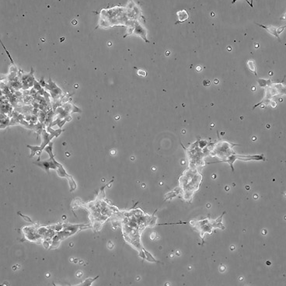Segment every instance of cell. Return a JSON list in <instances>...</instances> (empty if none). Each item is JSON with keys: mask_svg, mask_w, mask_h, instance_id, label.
Listing matches in <instances>:
<instances>
[{"mask_svg": "<svg viewBox=\"0 0 286 286\" xmlns=\"http://www.w3.org/2000/svg\"><path fill=\"white\" fill-rule=\"evenodd\" d=\"M226 213V211H224L215 219L207 217L198 220H190L188 222V223L194 227L199 232L200 236L203 242H204L203 239L205 233L211 234L213 230L215 229L219 228L223 229L224 227L222 222L223 218Z\"/></svg>", "mask_w": 286, "mask_h": 286, "instance_id": "7a4b0ae2", "label": "cell"}, {"mask_svg": "<svg viewBox=\"0 0 286 286\" xmlns=\"http://www.w3.org/2000/svg\"><path fill=\"white\" fill-rule=\"evenodd\" d=\"M255 23L259 27L265 29L269 33L276 37L279 39V35L283 31L285 27V26H284L277 28L272 25L266 26L257 23Z\"/></svg>", "mask_w": 286, "mask_h": 286, "instance_id": "5b68a950", "label": "cell"}, {"mask_svg": "<svg viewBox=\"0 0 286 286\" xmlns=\"http://www.w3.org/2000/svg\"><path fill=\"white\" fill-rule=\"evenodd\" d=\"M144 251L145 255L146 256L147 259L148 261L150 262H157V261L155 260L150 253H149L144 249Z\"/></svg>", "mask_w": 286, "mask_h": 286, "instance_id": "52a82bcc", "label": "cell"}, {"mask_svg": "<svg viewBox=\"0 0 286 286\" xmlns=\"http://www.w3.org/2000/svg\"><path fill=\"white\" fill-rule=\"evenodd\" d=\"M98 278V277L93 279H88L87 280H86L82 284V285H91L92 282L94 281L96 278Z\"/></svg>", "mask_w": 286, "mask_h": 286, "instance_id": "ba28073f", "label": "cell"}, {"mask_svg": "<svg viewBox=\"0 0 286 286\" xmlns=\"http://www.w3.org/2000/svg\"><path fill=\"white\" fill-rule=\"evenodd\" d=\"M51 133L50 134L47 133L45 131H44L43 134V138L42 144L40 146H33L29 145L27 146L31 150V156H32L35 154L40 156L41 152L42 150L44 148L45 146L49 142V141L54 136H58L63 131V130L61 129L56 130L51 129Z\"/></svg>", "mask_w": 286, "mask_h": 286, "instance_id": "277c9868", "label": "cell"}, {"mask_svg": "<svg viewBox=\"0 0 286 286\" xmlns=\"http://www.w3.org/2000/svg\"><path fill=\"white\" fill-rule=\"evenodd\" d=\"M202 176L197 170H186L179 177L178 181L182 198L190 201L195 192L199 189Z\"/></svg>", "mask_w": 286, "mask_h": 286, "instance_id": "6da1fadb", "label": "cell"}, {"mask_svg": "<svg viewBox=\"0 0 286 286\" xmlns=\"http://www.w3.org/2000/svg\"><path fill=\"white\" fill-rule=\"evenodd\" d=\"M137 24V25L136 26V27L134 33L136 35L140 36L143 38H144L145 39V30L142 27H141V25H139L138 24Z\"/></svg>", "mask_w": 286, "mask_h": 286, "instance_id": "8992f818", "label": "cell"}, {"mask_svg": "<svg viewBox=\"0 0 286 286\" xmlns=\"http://www.w3.org/2000/svg\"><path fill=\"white\" fill-rule=\"evenodd\" d=\"M239 144L221 140L218 143L215 156L221 160V162L227 163L236 153L233 150L234 147Z\"/></svg>", "mask_w": 286, "mask_h": 286, "instance_id": "3957f363", "label": "cell"}]
</instances>
